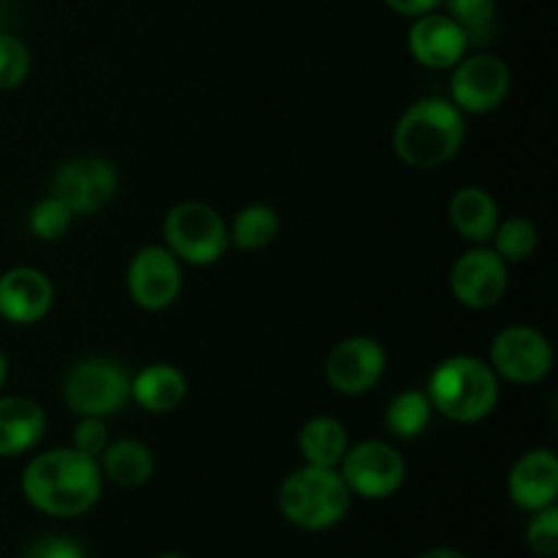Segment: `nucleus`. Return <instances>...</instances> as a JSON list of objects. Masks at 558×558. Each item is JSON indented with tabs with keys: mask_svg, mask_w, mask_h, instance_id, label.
Masks as SVG:
<instances>
[{
	"mask_svg": "<svg viewBox=\"0 0 558 558\" xmlns=\"http://www.w3.org/2000/svg\"><path fill=\"white\" fill-rule=\"evenodd\" d=\"M98 466L107 480H112L120 488H142L150 483L156 472V458L150 447L136 439H118L109 441L107 450L98 456Z\"/></svg>",
	"mask_w": 558,
	"mask_h": 558,
	"instance_id": "aec40b11",
	"label": "nucleus"
},
{
	"mask_svg": "<svg viewBox=\"0 0 558 558\" xmlns=\"http://www.w3.org/2000/svg\"><path fill=\"white\" fill-rule=\"evenodd\" d=\"M349 494L368 501H381L396 496L407 483V461L392 445L379 439L349 445L347 456L338 463Z\"/></svg>",
	"mask_w": 558,
	"mask_h": 558,
	"instance_id": "0eeeda50",
	"label": "nucleus"
},
{
	"mask_svg": "<svg viewBox=\"0 0 558 558\" xmlns=\"http://www.w3.org/2000/svg\"><path fill=\"white\" fill-rule=\"evenodd\" d=\"M512 74L499 54L474 52L452 65L450 101L463 114H488L507 101Z\"/></svg>",
	"mask_w": 558,
	"mask_h": 558,
	"instance_id": "6e6552de",
	"label": "nucleus"
},
{
	"mask_svg": "<svg viewBox=\"0 0 558 558\" xmlns=\"http://www.w3.org/2000/svg\"><path fill=\"white\" fill-rule=\"evenodd\" d=\"M163 245L183 265L210 267L227 256L229 223L213 205L199 199L178 202L163 218Z\"/></svg>",
	"mask_w": 558,
	"mask_h": 558,
	"instance_id": "39448f33",
	"label": "nucleus"
},
{
	"mask_svg": "<svg viewBox=\"0 0 558 558\" xmlns=\"http://www.w3.org/2000/svg\"><path fill=\"white\" fill-rule=\"evenodd\" d=\"M441 5H445V14L466 31L472 44L485 41L494 33L496 11H499L496 0H441Z\"/></svg>",
	"mask_w": 558,
	"mask_h": 558,
	"instance_id": "393cba45",
	"label": "nucleus"
},
{
	"mask_svg": "<svg viewBox=\"0 0 558 558\" xmlns=\"http://www.w3.org/2000/svg\"><path fill=\"white\" fill-rule=\"evenodd\" d=\"M47 430L41 403L25 396H0V458L31 452Z\"/></svg>",
	"mask_w": 558,
	"mask_h": 558,
	"instance_id": "f3484780",
	"label": "nucleus"
},
{
	"mask_svg": "<svg viewBox=\"0 0 558 558\" xmlns=\"http://www.w3.org/2000/svg\"><path fill=\"white\" fill-rule=\"evenodd\" d=\"M526 545L534 556L556 558L558 556V507L532 512L526 526Z\"/></svg>",
	"mask_w": 558,
	"mask_h": 558,
	"instance_id": "cd10ccee",
	"label": "nucleus"
},
{
	"mask_svg": "<svg viewBox=\"0 0 558 558\" xmlns=\"http://www.w3.org/2000/svg\"><path fill=\"white\" fill-rule=\"evenodd\" d=\"M104 474L98 458L74 447L38 452L22 472V496L33 510L52 518H80L101 501Z\"/></svg>",
	"mask_w": 558,
	"mask_h": 558,
	"instance_id": "f257e3e1",
	"label": "nucleus"
},
{
	"mask_svg": "<svg viewBox=\"0 0 558 558\" xmlns=\"http://www.w3.org/2000/svg\"><path fill=\"white\" fill-rule=\"evenodd\" d=\"M71 223H74V213L63 202L54 199L52 194L38 199L27 213V229H31L33 238L44 240V243H54V240L65 238Z\"/></svg>",
	"mask_w": 558,
	"mask_h": 558,
	"instance_id": "a878e982",
	"label": "nucleus"
},
{
	"mask_svg": "<svg viewBox=\"0 0 558 558\" xmlns=\"http://www.w3.org/2000/svg\"><path fill=\"white\" fill-rule=\"evenodd\" d=\"M352 494L338 469L305 466L283 477L278 488V510L303 532H327L347 518Z\"/></svg>",
	"mask_w": 558,
	"mask_h": 558,
	"instance_id": "20e7f679",
	"label": "nucleus"
},
{
	"mask_svg": "<svg viewBox=\"0 0 558 558\" xmlns=\"http://www.w3.org/2000/svg\"><path fill=\"white\" fill-rule=\"evenodd\" d=\"M407 44L412 58L430 71H450L458 60L466 58L472 47L466 31L445 11L414 16Z\"/></svg>",
	"mask_w": 558,
	"mask_h": 558,
	"instance_id": "4468645a",
	"label": "nucleus"
},
{
	"mask_svg": "<svg viewBox=\"0 0 558 558\" xmlns=\"http://www.w3.org/2000/svg\"><path fill=\"white\" fill-rule=\"evenodd\" d=\"M189 398V379L172 363H153L131 376V401L150 414H169Z\"/></svg>",
	"mask_w": 558,
	"mask_h": 558,
	"instance_id": "a211bd4d",
	"label": "nucleus"
},
{
	"mask_svg": "<svg viewBox=\"0 0 558 558\" xmlns=\"http://www.w3.org/2000/svg\"><path fill=\"white\" fill-rule=\"evenodd\" d=\"M5 379H9V360H5L3 349H0V390H3Z\"/></svg>",
	"mask_w": 558,
	"mask_h": 558,
	"instance_id": "473e14b6",
	"label": "nucleus"
},
{
	"mask_svg": "<svg viewBox=\"0 0 558 558\" xmlns=\"http://www.w3.org/2000/svg\"><path fill=\"white\" fill-rule=\"evenodd\" d=\"M425 396L441 417L452 423H480L496 412L501 387L499 376L485 360L452 354L441 360L428 376Z\"/></svg>",
	"mask_w": 558,
	"mask_h": 558,
	"instance_id": "7ed1b4c3",
	"label": "nucleus"
},
{
	"mask_svg": "<svg viewBox=\"0 0 558 558\" xmlns=\"http://www.w3.org/2000/svg\"><path fill=\"white\" fill-rule=\"evenodd\" d=\"M278 232H281V218H278L276 207L254 202L232 218L229 243L240 251H259L267 248L278 238Z\"/></svg>",
	"mask_w": 558,
	"mask_h": 558,
	"instance_id": "4be33fe9",
	"label": "nucleus"
},
{
	"mask_svg": "<svg viewBox=\"0 0 558 558\" xmlns=\"http://www.w3.org/2000/svg\"><path fill=\"white\" fill-rule=\"evenodd\" d=\"M33 54L27 44L14 33L0 31V90L22 87L31 76Z\"/></svg>",
	"mask_w": 558,
	"mask_h": 558,
	"instance_id": "bb28decb",
	"label": "nucleus"
},
{
	"mask_svg": "<svg viewBox=\"0 0 558 558\" xmlns=\"http://www.w3.org/2000/svg\"><path fill=\"white\" fill-rule=\"evenodd\" d=\"M447 216H450L452 229L461 234L469 243H490L496 227H499V202L480 185H463L452 194L450 205H447Z\"/></svg>",
	"mask_w": 558,
	"mask_h": 558,
	"instance_id": "6ab92c4d",
	"label": "nucleus"
},
{
	"mask_svg": "<svg viewBox=\"0 0 558 558\" xmlns=\"http://www.w3.org/2000/svg\"><path fill=\"white\" fill-rule=\"evenodd\" d=\"M63 401L76 417H112L131 401V376L109 357H85L71 365Z\"/></svg>",
	"mask_w": 558,
	"mask_h": 558,
	"instance_id": "423d86ee",
	"label": "nucleus"
},
{
	"mask_svg": "<svg viewBox=\"0 0 558 558\" xmlns=\"http://www.w3.org/2000/svg\"><path fill=\"white\" fill-rule=\"evenodd\" d=\"M417 558H469V556L461 554V550H456V548H430V550H425V554H420Z\"/></svg>",
	"mask_w": 558,
	"mask_h": 558,
	"instance_id": "2f4dec72",
	"label": "nucleus"
},
{
	"mask_svg": "<svg viewBox=\"0 0 558 558\" xmlns=\"http://www.w3.org/2000/svg\"><path fill=\"white\" fill-rule=\"evenodd\" d=\"M490 243H494V251L507 262V265H521V262H526L529 256L537 251L539 229L523 216L505 218V221H499V227H496Z\"/></svg>",
	"mask_w": 558,
	"mask_h": 558,
	"instance_id": "b1692460",
	"label": "nucleus"
},
{
	"mask_svg": "<svg viewBox=\"0 0 558 558\" xmlns=\"http://www.w3.org/2000/svg\"><path fill=\"white\" fill-rule=\"evenodd\" d=\"M118 191V169L101 156H76L60 163L49 183V194L76 216H93Z\"/></svg>",
	"mask_w": 558,
	"mask_h": 558,
	"instance_id": "1a4fd4ad",
	"label": "nucleus"
},
{
	"mask_svg": "<svg viewBox=\"0 0 558 558\" xmlns=\"http://www.w3.org/2000/svg\"><path fill=\"white\" fill-rule=\"evenodd\" d=\"M507 494L523 512L554 507L558 499V458L554 450H529L512 463L507 474Z\"/></svg>",
	"mask_w": 558,
	"mask_h": 558,
	"instance_id": "dca6fc26",
	"label": "nucleus"
},
{
	"mask_svg": "<svg viewBox=\"0 0 558 558\" xmlns=\"http://www.w3.org/2000/svg\"><path fill=\"white\" fill-rule=\"evenodd\" d=\"M109 445V430L107 423L101 417H80V423L74 425V434H71V447L85 456L98 458Z\"/></svg>",
	"mask_w": 558,
	"mask_h": 558,
	"instance_id": "c85d7f7f",
	"label": "nucleus"
},
{
	"mask_svg": "<svg viewBox=\"0 0 558 558\" xmlns=\"http://www.w3.org/2000/svg\"><path fill=\"white\" fill-rule=\"evenodd\" d=\"M298 450L303 456V461L311 463V466L338 469V463H341V458L349 450L347 428H343L341 420L327 417V414L311 417L300 428Z\"/></svg>",
	"mask_w": 558,
	"mask_h": 558,
	"instance_id": "412c9836",
	"label": "nucleus"
},
{
	"mask_svg": "<svg viewBox=\"0 0 558 558\" xmlns=\"http://www.w3.org/2000/svg\"><path fill=\"white\" fill-rule=\"evenodd\" d=\"M0 22H3V5H0Z\"/></svg>",
	"mask_w": 558,
	"mask_h": 558,
	"instance_id": "f704fd0d",
	"label": "nucleus"
},
{
	"mask_svg": "<svg viewBox=\"0 0 558 558\" xmlns=\"http://www.w3.org/2000/svg\"><path fill=\"white\" fill-rule=\"evenodd\" d=\"M387 374V352L376 338L352 336L330 349L325 376L341 396H365L376 390Z\"/></svg>",
	"mask_w": 558,
	"mask_h": 558,
	"instance_id": "f8f14e48",
	"label": "nucleus"
},
{
	"mask_svg": "<svg viewBox=\"0 0 558 558\" xmlns=\"http://www.w3.org/2000/svg\"><path fill=\"white\" fill-rule=\"evenodd\" d=\"M158 558H185L183 554H161Z\"/></svg>",
	"mask_w": 558,
	"mask_h": 558,
	"instance_id": "72a5a7b5",
	"label": "nucleus"
},
{
	"mask_svg": "<svg viewBox=\"0 0 558 558\" xmlns=\"http://www.w3.org/2000/svg\"><path fill=\"white\" fill-rule=\"evenodd\" d=\"M54 287L36 267H11L0 276V316L11 325H36L52 311Z\"/></svg>",
	"mask_w": 558,
	"mask_h": 558,
	"instance_id": "2eb2a0df",
	"label": "nucleus"
},
{
	"mask_svg": "<svg viewBox=\"0 0 558 558\" xmlns=\"http://www.w3.org/2000/svg\"><path fill=\"white\" fill-rule=\"evenodd\" d=\"M490 368L512 385H537L554 368V347L537 327H505L490 343Z\"/></svg>",
	"mask_w": 558,
	"mask_h": 558,
	"instance_id": "9d476101",
	"label": "nucleus"
},
{
	"mask_svg": "<svg viewBox=\"0 0 558 558\" xmlns=\"http://www.w3.org/2000/svg\"><path fill=\"white\" fill-rule=\"evenodd\" d=\"M430 417H434V407H430L425 390H407L398 392L390 401L385 412V425L398 439H417L430 425Z\"/></svg>",
	"mask_w": 558,
	"mask_h": 558,
	"instance_id": "5701e85b",
	"label": "nucleus"
},
{
	"mask_svg": "<svg viewBox=\"0 0 558 558\" xmlns=\"http://www.w3.org/2000/svg\"><path fill=\"white\" fill-rule=\"evenodd\" d=\"M466 118L450 98H420L409 104L392 131V150L412 169H439L461 153Z\"/></svg>",
	"mask_w": 558,
	"mask_h": 558,
	"instance_id": "f03ea898",
	"label": "nucleus"
},
{
	"mask_svg": "<svg viewBox=\"0 0 558 558\" xmlns=\"http://www.w3.org/2000/svg\"><path fill=\"white\" fill-rule=\"evenodd\" d=\"M125 287L142 311H167L183 292V262L167 245H145L131 259Z\"/></svg>",
	"mask_w": 558,
	"mask_h": 558,
	"instance_id": "9b49d317",
	"label": "nucleus"
},
{
	"mask_svg": "<svg viewBox=\"0 0 558 558\" xmlns=\"http://www.w3.org/2000/svg\"><path fill=\"white\" fill-rule=\"evenodd\" d=\"M25 558H87L82 545L65 534H44L27 545Z\"/></svg>",
	"mask_w": 558,
	"mask_h": 558,
	"instance_id": "c756f323",
	"label": "nucleus"
},
{
	"mask_svg": "<svg viewBox=\"0 0 558 558\" xmlns=\"http://www.w3.org/2000/svg\"><path fill=\"white\" fill-rule=\"evenodd\" d=\"M510 283L507 262L494 248H469L452 262L450 289L463 308L488 311L501 303Z\"/></svg>",
	"mask_w": 558,
	"mask_h": 558,
	"instance_id": "ddd939ff",
	"label": "nucleus"
},
{
	"mask_svg": "<svg viewBox=\"0 0 558 558\" xmlns=\"http://www.w3.org/2000/svg\"><path fill=\"white\" fill-rule=\"evenodd\" d=\"M381 3H385L390 11H396V14L414 20V16H423V14H430V11H439L441 0H381Z\"/></svg>",
	"mask_w": 558,
	"mask_h": 558,
	"instance_id": "7c9ffc66",
	"label": "nucleus"
}]
</instances>
